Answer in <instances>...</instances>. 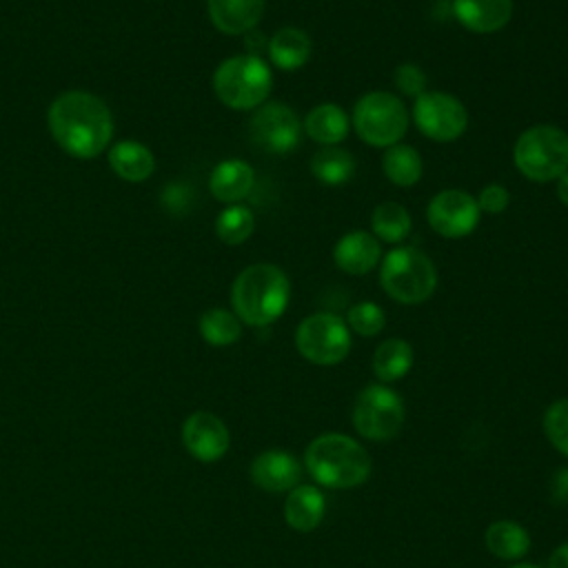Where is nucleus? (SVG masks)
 <instances>
[{
    "label": "nucleus",
    "mask_w": 568,
    "mask_h": 568,
    "mask_svg": "<svg viewBox=\"0 0 568 568\" xmlns=\"http://www.w3.org/2000/svg\"><path fill=\"white\" fill-rule=\"evenodd\" d=\"M47 122L53 140L75 158L100 155L113 135L109 106L87 91L60 93L49 106Z\"/></svg>",
    "instance_id": "1"
},
{
    "label": "nucleus",
    "mask_w": 568,
    "mask_h": 568,
    "mask_svg": "<svg viewBox=\"0 0 568 568\" xmlns=\"http://www.w3.org/2000/svg\"><path fill=\"white\" fill-rule=\"evenodd\" d=\"M291 302V280L275 264H251L231 286L233 313L248 326H268L280 320Z\"/></svg>",
    "instance_id": "2"
},
{
    "label": "nucleus",
    "mask_w": 568,
    "mask_h": 568,
    "mask_svg": "<svg viewBox=\"0 0 568 568\" xmlns=\"http://www.w3.org/2000/svg\"><path fill=\"white\" fill-rule=\"evenodd\" d=\"M304 462L320 486L335 490L355 488L371 475L368 450L342 433H324L315 437L304 453Z\"/></svg>",
    "instance_id": "3"
},
{
    "label": "nucleus",
    "mask_w": 568,
    "mask_h": 568,
    "mask_svg": "<svg viewBox=\"0 0 568 568\" xmlns=\"http://www.w3.org/2000/svg\"><path fill=\"white\" fill-rule=\"evenodd\" d=\"M379 284L399 304H422L437 288V266L422 248L397 246L382 260Z\"/></svg>",
    "instance_id": "4"
},
{
    "label": "nucleus",
    "mask_w": 568,
    "mask_h": 568,
    "mask_svg": "<svg viewBox=\"0 0 568 568\" xmlns=\"http://www.w3.org/2000/svg\"><path fill=\"white\" fill-rule=\"evenodd\" d=\"M213 91L229 109H257L273 91L271 67L251 53L226 58L213 73Z\"/></svg>",
    "instance_id": "5"
},
{
    "label": "nucleus",
    "mask_w": 568,
    "mask_h": 568,
    "mask_svg": "<svg viewBox=\"0 0 568 568\" xmlns=\"http://www.w3.org/2000/svg\"><path fill=\"white\" fill-rule=\"evenodd\" d=\"M517 171L532 182H552L568 171V133L555 124L526 129L513 149Z\"/></svg>",
    "instance_id": "6"
},
{
    "label": "nucleus",
    "mask_w": 568,
    "mask_h": 568,
    "mask_svg": "<svg viewBox=\"0 0 568 568\" xmlns=\"http://www.w3.org/2000/svg\"><path fill=\"white\" fill-rule=\"evenodd\" d=\"M353 126L362 142L388 149L397 144L408 129L406 104L395 93L368 91L355 102Z\"/></svg>",
    "instance_id": "7"
},
{
    "label": "nucleus",
    "mask_w": 568,
    "mask_h": 568,
    "mask_svg": "<svg viewBox=\"0 0 568 568\" xmlns=\"http://www.w3.org/2000/svg\"><path fill=\"white\" fill-rule=\"evenodd\" d=\"M404 424V399L386 384H368L353 404V426L371 442L393 439Z\"/></svg>",
    "instance_id": "8"
},
{
    "label": "nucleus",
    "mask_w": 568,
    "mask_h": 568,
    "mask_svg": "<svg viewBox=\"0 0 568 568\" xmlns=\"http://www.w3.org/2000/svg\"><path fill=\"white\" fill-rule=\"evenodd\" d=\"M295 346L306 362L335 366L351 351V331L335 313H313L297 324Z\"/></svg>",
    "instance_id": "9"
},
{
    "label": "nucleus",
    "mask_w": 568,
    "mask_h": 568,
    "mask_svg": "<svg viewBox=\"0 0 568 568\" xmlns=\"http://www.w3.org/2000/svg\"><path fill=\"white\" fill-rule=\"evenodd\" d=\"M413 122L417 131L435 142H453L468 126L466 106L446 91H426L415 98Z\"/></svg>",
    "instance_id": "10"
},
{
    "label": "nucleus",
    "mask_w": 568,
    "mask_h": 568,
    "mask_svg": "<svg viewBox=\"0 0 568 568\" xmlns=\"http://www.w3.org/2000/svg\"><path fill=\"white\" fill-rule=\"evenodd\" d=\"M248 133L255 146L266 153H288L300 144L302 120L282 102H264L248 120Z\"/></svg>",
    "instance_id": "11"
},
{
    "label": "nucleus",
    "mask_w": 568,
    "mask_h": 568,
    "mask_svg": "<svg viewBox=\"0 0 568 568\" xmlns=\"http://www.w3.org/2000/svg\"><path fill=\"white\" fill-rule=\"evenodd\" d=\"M426 217L435 233L446 240H459L477 229L481 209L468 191L444 189L430 197Z\"/></svg>",
    "instance_id": "12"
},
{
    "label": "nucleus",
    "mask_w": 568,
    "mask_h": 568,
    "mask_svg": "<svg viewBox=\"0 0 568 568\" xmlns=\"http://www.w3.org/2000/svg\"><path fill=\"white\" fill-rule=\"evenodd\" d=\"M182 442L195 459L209 464L226 455L231 435L226 424L217 415L209 410H197L189 415L182 424Z\"/></svg>",
    "instance_id": "13"
},
{
    "label": "nucleus",
    "mask_w": 568,
    "mask_h": 568,
    "mask_svg": "<svg viewBox=\"0 0 568 568\" xmlns=\"http://www.w3.org/2000/svg\"><path fill=\"white\" fill-rule=\"evenodd\" d=\"M302 477L300 462L280 448H271L260 453L251 462V479L266 493H284L297 486Z\"/></svg>",
    "instance_id": "14"
},
{
    "label": "nucleus",
    "mask_w": 568,
    "mask_h": 568,
    "mask_svg": "<svg viewBox=\"0 0 568 568\" xmlns=\"http://www.w3.org/2000/svg\"><path fill=\"white\" fill-rule=\"evenodd\" d=\"M333 260L337 268L348 275H366L379 264L382 244L373 233L351 231L337 240L333 248Z\"/></svg>",
    "instance_id": "15"
},
{
    "label": "nucleus",
    "mask_w": 568,
    "mask_h": 568,
    "mask_svg": "<svg viewBox=\"0 0 568 568\" xmlns=\"http://www.w3.org/2000/svg\"><path fill=\"white\" fill-rule=\"evenodd\" d=\"M459 24L473 33H495L513 18V0H453Z\"/></svg>",
    "instance_id": "16"
},
{
    "label": "nucleus",
    "mask_w": 568,
    "mask_h": 568,
    "mask_svg": "<svg viewBox=\"0 0 568 568\" xmlns=\"http://www.w3.org/2000/svg\"><path fill=\"white\" fill-rule=\"evenodd\" d=\"M264 0H206L213 27L229 36L255 29L264 16Z\"/></svg>",
    "instance_id": "17"
},
{
    "label": "nucleus",
    "mask_w": 568,
    "mask_h": 568,
    "mask_svg": "<svg viewBox=\"0 0 568 568\" xmlns=\"http://www.w3.org/2000/svg\"><path fill=\"white\" fill-rule=\"evenodd\" d=\"M255 184V171L248 162L240 158H229L215 164L209 178V189L215 200L226 204H237L244 200Z\"/></svg>",
    "instance_id": "18"
},
{
    "label": "nucleus",
    "mask_w": 568,
    "mask_h": 568,
    "mask_svg": "<svg viewBox=\"0 0 568 568\" xmlns=\"http://www.w3.org/2000/svg\"><path fill=\"white\" fill-rule=\"evenodd\" d=\"M326 513L324 493L313 484H297L284 501V519L297 532L315 530Z\"/></svg>",
    "instance_id": "19"
},
{
    "label": "nucleus",
    "mask_w": 568,
    "mask_h": 568,
    "mask_svg": "<svg viewBox=\"0 0 568 568\" xmlns=\"http://www.w3.org/2000/svg\"><path fill=\"white\" fill-rule=\"evenodd\" d=\"M348 126L351 120L346 111L333 102L313 106L302 122V131L322 146H337L342 140H346Z\"/></svg>",
    "instance_id": "20"
},
{
    "label": "nucleus",
    "mask_w": 568,
    "mask_h": 568,
    "mask_svg": "<svg viewBox=\"0 0 568 568\" xmlns=\"http://www.w3.org/2000/svg\"><path fill=\"white\" fill-rule=\"evenodd\" d=\"M311 53V38L300 27H282L268 40V60L282 71L302 69L308 62Z\"/></svg>",
    "instance_id": "21"
},
{
    "label": "nucleus",
    "mask_w": 568,
    "mask_h": 568,
    "mask_svg": "<svg viewBox=\"0 0 568 568\" xmlns=\"http://www.w3.org/2000/svg\"><path fill=\"white\" fill-rule=\"evenodd\" d=\"M109 164L126 182H142L155 169V158L149 146L135 140H122L109 151Z\"/></svg>",
    "instance_id": "22"
},
{
    "label": "nucleus",
    "mask_w": 568,
    "mask_h": 568,
    "mask_svg": "<svg viewBox=\"0 0 568 568\" xmlns=\"http://www.w3.org/2000/svg\"><path fill=\"white\" fill-rule=\"evenodd\" d=\"M413 362H415L413 346L406 339L388 337L375 348L373 373L382 384H390L406 377L408 371L413 368Z\"/></svg>",
    "instance_id": "23"
},
{
    "label": "nucleus",
    "mask_w": 568,
    "mask_h": 568,
    "mask_svg": "<svg viewBox=\"0 0 568 568\" xmlns=\"http://www.w3.org/2000/svg\"><path fill=\"white\" fill-rule=\"evenodd\" d=\"M484 541H486V548L490 555L506 559V561L521 559L530 550L528 530L521 524L510 521V519L493 521L484 532Z\"/></svg>",
    "instance_id": "24"
},
{
    "label": "nucleus",
    "mask_w": 568,
    "mask_h": 568,
    "mask_svg": "<svg viewBox=\"0 0 568 568\" xmlns=\"http://www.w3.org/2000/svg\"><path fill=\"white\" fill-rule=\"evenodd\" d=\"M313 178L326 186H342L355 175V158L342 146H322L308 164Z\"/></svg>",
    "instance_id": "25"
},
{
    "label": "nucleus",
    "mask_w": 568,
    "mask_h": 568,
    "mask_svg": "<svg viewBox=\"0 0 568 568\" xmlns=\"http://www.w3.org/2000/svg\"><path fill=\"white\" fill-rule=\"evenodd\" d=\"M382 171L388 182L406 189V186H413L415 182H419V178L424 173V162H422V155L410 144L397 142V144L384 149Z\"/></svg>",
    "instance_id": "26"
},
{
    "label": "nucleus",
    "mask_w": 568,
    "mask_h": 568,
    "mask_svg": "<svg viewBox=\"0 0 568 568\" xmlns=\"http://www.w3.org/2000/svg\"><path fill=\"white\" fill-rule=\"evenodd\" d=\"M371 229H373V235L379 242L402 244L410 235L413 220H410V213L402 204H397V202H382V204H377L373 209Z\"/></svg>",
    "instance_id": "27"
},
{
    "label": "nucleus",
    "mask_w": 568,
    "mask_h": 568,
    "mask_svg": "<svg viewBox=\"0 0 568 568\" xmlns=\"http://www.w3.org/2000/svg\"><path fill=\"white\" fill-rule=\"evenodd\" d=\"M200 335L211 346H231L242 335V322L233 311L209 308L200 317Z\"/></svg>",
    "instance_id": "28"
},
{
    "label": "nucleus",
    "mask_w": 568,
    "mask_h": 568,
    "mask_svg": "<svg viewBox=\"0 0 568 568\" xmlns=\"http://www.w3.org/2000/svg\"><path fill=\"white\" fill-rule=\"evenodd\" d=\"M255 231V215L244 204H231L224 211H220L215 220V233L224 244H242L246 242Z\"/></svg>",
    "instance_id": "29"
},
{
    "label": "nucleus",
    "mask_w": 568,
    "mask_h": 568,
    "mask_svg": "<svg viewBox=\"0 0 568 568\" xmlns=\"http://www.w3.org/2000/svg\"><path fill=\"white\" fill-rule=\"evenodd\" d=\"M384 324L386 315L375 302H357L346 311V326L357 335L373 337L384 328Z\"/></svg>",
    "instance_id": "30"
},
{
    "label": "nucleus",
    "mask_w": 568,
    "mask_h": 568,
    "mask_svg": "<svg viewBox=\"0 0 568 568\" xmlns=\"http://www.w3.org/2000/svg\"><path fill=\"white\" fill-rule=\"evenodd\" d=\"M544 433L552 448L568 457V397L557 399L546 408Z\"/></svg>",
    "instance_id": "31"
},
{
    "label": "nucleus",
    "mask_w": 568,
    "mask_h": 568,
    "mask_svg": "<svg viewBox=\"0 0 568 568\" xmlns=\"http://www.w3.org/2000/svg\"><path fill=\"white\" fill-rule=\"evenodd\" d=\"M393 80H395V87L408 95V98H419L422 93H426V73L419 64L415 62H402L395 73H393Z\"/></svg>",
    "instance_id": "32"
},
{
    "label": "nucleus",
    "mask_w": 568,
    "mask_h": 568,
    "mask_svg": "<svg viewBox=\"0 0 568 568\" xmlns=\"http://www.w3.org/2000/svg\"><path fill=\"white\" fill-rule=\"evenodd\" d=\"M477 204L481 209V213H490V215H497V213H504L510 204V193L506 186L493 182L488 186L481 189L479 197H477Z\"/></svg>",
    "instance_id": "33"
},
{
    "label": "nucleus",
    "mask_w": 568,
    "mask_h": 568,
    "mask_svg": "<svg viewBox=\"0 0 568 568\" xmlns=\"http://www.w3.org/2000/svg\"><path fill=\"white\" fill-rule=\"evenodd\" d=\"M552 497L557 501H568V468H561L552 477Z\"/></svg>",
    "instance_id": "34"
},
{
    "label": "nucleus",
    "mask_w": 568,
    "mask_h": 568,
    "mask_svg": "<svg viewBox=\"0 0 568 568\" xmlns=\"http://www.w3.org/2000/svg\"><path fill=\"white\" fill-rule=\"evenodd\" d=\"M548 568H568V541L559 544L550 557H548Z\"/></svg>",
    "instance_id": "35"
},
{
    "label": "nucleus",
    "mask_w": 568,
    "mask_h": 568,
    "mask_svg": "<svg viewBox=\"0 0 568 568\" xmlns=\"http://www.w3.org/2000/svg\"><path fill=\"white\" fill-rule=\"evenodd\" d=\"M557 197L564 206H568V171L557 180Z\"/></svg>",
    "instance_id": "36"
},
{
    "label": "nucleus",
    "mask_w": 568,
    "mask_h": 568,
    "mask_svg": "<svg viewBox=\"0 0 568 568\" xmlns=\"http://www.w3.org/2000/svg\"><path fill=\"white\" fill-rule=\"evenodd\" d=\"M510 568H539V566H535V564H515V566H510Z\"/></svg>",
    "instance_id": "37"
}]
</instances>
